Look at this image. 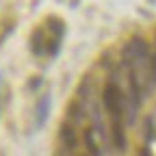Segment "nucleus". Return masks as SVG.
<instances>
[{"instance_id":"6","label":"nucleus","mask_w":156,"mask_h":156,"mask_svg":"<svg viewBox=\"0 0 156 156\" xmlns=\"http://www.w3.org/2000/svg\"><path fill=\"white\" fill-rule=\"evenodd\" d=\"M69 111H72L74 122H80L83 117H85V113H83V108H80V104H78V102H76V104H72V108H69Z\"/></svg>"},{"instance_id":"4","label":"nucleus","mask_w":156,"mask_h":156,"mask_svg":"<svg viewBox=\"0 0 156 156\" xmlns=\"http://www.w3.org/2000/svg\"><path fill=\"white\" fill-rule=\"evenodd\" d=\"M61 141L65 143V147H67V150H74V147H76V143H78L76 132H74V128H72L69 124H63V126H61Z\"/></svg>"},{"instance_id":"1","label":"nucleus","mask_w":156,"mask_h":156,"mask_svg":"<svg viewBox=\"0 0 156 156\" xmlns=\"http://www.w3.org/2000/svg\"><path fill=\"white\" fill-rule=\"evenodd\" d=\"M104 106L111 115V122H122L124 115V98L122 91L117 87V83H108L104 87Z\"/></svg>"},{"instance_id":"5","label":"nucleus","mask_w":156,"mask_h":156,"mask_svg":"<svg viewBox=\"0 0 156 156\" xmlns=\"http://www.w3.org/2000/svg\"><path fill=\"white\" fill-rule=\"evenodd\" d=\"M85 143H87V147H89V152H91L93 156H100V150H98V145H95V141H93V132H91V128L85 132Z\"/></svg>"},{"instance_id":"2","label":"nucleus","mask_w":156,"mask_h":156,"mask_svg":"<svg viewBox=\"0 0 156 156\" xmlns=\"http://www.w3.org/2000/svg\"><path fill=\"white\" fill-rule=\"evenodd\" d=\"M48 115H50V93L41 95V100H39V104H37V119H35V124H37V126H44V124H46V119H48Z\"/></svg>"},{"instance_id":"8","label":"nucleus","mask_w":156,"mask_h":156,"mask_svg":"<svg viewBox=\"0 0 156 156\" xmlns=\"http://www.w3.org/2000/svg\"><path fill=\"white\" fill-rule=\"evenodd\" d=\"M141 156H150V150H147V147H145V150H143V154H141Z\"/></svg>"},{"instance_id":"7","label":"nucleus","mask_w":156,"mask_h":156,"mask_svg":"<svg viewBox=\"0 0 156 156\" xmlns=\"http://www.w3.org/2000/svg\"><path fill=\"white\" fill-rule=\"evenodd\" d=\"M150 65H152V74H154V78H156V56H152V61H150Z\"/></svg>"},{"instance_id":"3","label":"nucleus","mask_w":156,"mask_h":156,"mask_svg":"<svg viewBox=\"0 0 156 156\" xmlns=\"http://www.w3.org/2000/svg\"><path fill=\"white\" fill-rule=\"evenodd\" d=\"M113 143H115V150H119V152L126 147V134H124L122 122H113Z\"/></svg>"}]
</instances>
